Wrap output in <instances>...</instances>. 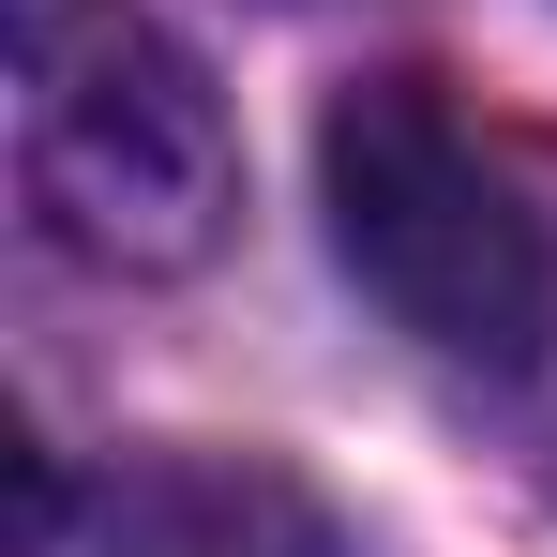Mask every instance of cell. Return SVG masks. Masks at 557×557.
Segmentation results:
<instances>
[{
    "mask_svg": "<svg viewBox=\"0 0 557 557\" xmlns=\"http://www.w3.org/2000/svg\"><path fill=\"white\" fill-rule=\"evenodd\" d=\"M226 106L166 30H91L30 61V211L91 272H196L226 242Z\"/></svg>",
    "mask_w": 557,
    "mask_h": 557,
    "instance_id": "7a4b0ae2",
    "label": "cell"
},
{
    "mask_svg": "<svg viewBox=\"0 0 557 557\" xmlns=\"http://www.w3.org/2000/svg\"><path fill=\"white\" fill-rule=\"evenodd\" d=\"M46 46H76V0H15V61H46Z\"/></svg>",
    "mask_w": 557,
    "mask_h": 557,
    "instance_id": "3957f363",
    "label": "cell"
},
{
    "mask_svg": "<svg viewBox=\"0 0 557 557\" xmlns=\"http://www.w3.org/2000/svg\"><path fill=\"white\" fill-rule=\"evenodd\" d=\"M317 211H332V257L376 317L437 362H528L557 317V257L543 211L512 196V166L467 136L437 76H362L317 121Z\"/></svg>",
    "mask_w": 557,
    "mask_h": 557,
    "instance_id": "6da1fadb",
    "label": "cell"
}]
</instances>
